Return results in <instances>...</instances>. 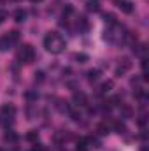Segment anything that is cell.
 Listing matches in <instances>:
<instances>
[{
	"label": "cell",
	"mask_w": 149,
	"mask_h": 151,
	"mask_svg": "<svg viewBox=\"0 0 149 151\" xmlns=\"http://www.w3.org/2000/svg\"><path fill=\"white\" fill-rule=\"evenodd\" d=\"M25 18H27V12H25L23 9H18V11L14 12V19H16L18 23H21V21H25Z\"/></svg>",
	"instance_id": "obj_15"
},
{
	"label": "cell",
	"mask_w": 149,
	"mask_h": 151,
	"mask_svg": "<svg viewBox=\"0 0 149 151\" xmlns=\"http://www.w3.org/2000/svg\"><path fill=\"white\" fill-rule=\"evenodd\" d=\"M65 39L62 37L58 32H49L44 37V47L51 53V55H60L65 49Z\"/></svg>",
	"instance_id": "obj_1"
},
{
	"label": "cell",
	"mask_w": 149,
	"mask_h": 151,
	"mask_svg": "<svg viewBox=\"0 0 149 151\" xmlns=\"http://www.w3.org/2000/svg\"><path fill=\"white\" fill-rule=\"evenodd\" d=\"M27 141H30V142H34V144H35V142L39 141V134L35 132V130L28 132V134H27Z\"/></svg>",
	"instance_id": "obj_16"
},
{
	"label": "cell",
	"mask_w": 149,
	"mask_h": 151,
	"mask_svg": "<svg viewBox=\"0 0 149 151\" xmlns=\"http://www.w3.org/2000/svg\"><path fill=\"white\" fill-rule=\"evenodd\" d=\"M123 30H121V27L116 23V25H109L107 27V30L104 32V39L107 40V42H111V44H117V42H121L123 37H125V34H121Z\"/></svg>",
	"instance_id": "obj_2"
},
{
	"label": "cell",
	"mask_w": 149,
	"mask_h": 151,
	"mask_svg": "<svg viewBox=\"0 0 149 151\" xmlns=\"http://www.w3.org/2000/svg\"><path fill=\"white\" fill-rule=\"evenodd\" d=\"M74 58L79 62V63H84V62H88V55H84V53H77V55H74Z\"/></svg>",
	"instance_id": "obj_18"
},
{
	"label": "cell",
	"mask_w": 149,
	"mask_h": 151,
	"mask_svg": "<svg viewBox=\"0 0 149 151\" xmlns=\"http://www.w3.org/2000/svg\"><path fill=\"white\" fill-rule=\"evenodd\" d=\"M102 18H104V21L107 23V27H109V25H116V23H117V21H116V16H114V14H111V12H105Z\"/></svg>",
	"instance_id": "obj_13"
},
{
	"label": "cell",
	"mask_w": 149,
	"mask_h": 151,
	"mask_svg": "<svg viewBox=\"0 0 149 151\" xmlns=\"http://www.w3.org/2000/svg\"><path fill=\"white\" fill-rule=\"evenodd\" d=\"M77 151H88V146H86V141H81L77 144Z\"/></svg>",
	"instance_id": "obj_21"
},
{
	"label": "cell",
	"mask_w": 149,
	"mask_h": 151,
	"mask_svg": "<svg viewBox=\"0 0 149 151\" xmlns=\"http://www.w3.org/2000/svg\"><path fill=\"white\" fill-rule=\"evenodd\" d=\"M2 114H4V116H11V118H14V114H16L14 106H4V107H2Z\"/></svg>",
	"instance_id": "obj_12"
},
{
	"label": "cell",
	"mask_w": 149,
	"mask_h": 151,
	"mask_svg": "<svg viewBox=\"0 0 149 151\" xmlns=\"http://www.w3.org/2000/svg\"><path fill=\"white\" fill-rule=\"evenodd\" d=\"M32 2H34V4H37V2H42V0H32Z\"/></svg>",
	"instance_id": "obj_25"
},
{
	"label": "cell",
	"mask_w": 149,
	"mask_h": 151,
	"mask_svg": "<svg viewBox=\"0 0 149 151\" xmlns=\"http://www.w3.org/2000/svg\"><path fill=\"white\" fill-rule=\"evenodd\" d=\"M86 9L90 12H98L100 11V0H86Z\"/></svg>",
	"instance_id": "obj_7"
},
{
	"label": "cell",
	"mask_w": 149,
	"mask_h": 151,
	"mask_svg": "<svg viewBox=\"0 0 149 151\" xmlns=\"http://www.w3.org/2000/svg\"><path fill=\"white\" fill-rule=\"evenodd\" d=\"M74 104L77 106V107H84V106H88V97H86L84 93H81V91H79V93L75 91L74 93Z\"/></svg>",
	"instance_id": "obj_5"
},
{
	"label": "cell",
	"mask_w": 149,
	"mask_h": 151,
	"mask_svg": "<svg viewBox=\"0 0 149 151\" xmlns=\"http://www.w3.org/2000/svg\"><path fill=\"white\" fill-rule=\"evenodd\" d=\"M5 39H7V42H9L11 46H14V44L19 40V32H18V30H12V32H9V34L5 35Z\"/></svg>",
	"instance_id": "obj_8"
},
{
	"label": "cell",
	"mask_w": 149,
	"mask_h": 151,
	"mask_svg": "<svg viewBox=\"0 0 149 151\" xmlns=\"http://www.w3.org/2000/svg\"><path fill=\"white\" fill-rule=\"evenodd\" d=\"M5 18H7V12H5V11H0V25L5 21Z\"/></svg>",
	"instance_id": "obj_23"
},
{
	"label": "cell",
	"mask_w": 149,
	"mask_h": 151,
	"mask_svg": "<svg viewBox=\"0 0 149 151\" xmlns=\"http://www.w3.org/2000/svg\"><path fill=\"white\" fill-rule=\"evenodd\" d=\"M114 130H116L119 135H123V134H126V125H125L123 121H114Z\"/></svg>",
	"instance_id": "obj_11"
},
{
	"label": "cell",
	"mask_w": 149,
	"mask_h": 151,
	"mask_svg": "<svg viewBox=\"0 0 149 151\" xmlns=\"http://www.w3.org/2000/svg\"><path fill=\"white\" fill-rule=\"evenodd\" d=\"M27 99H28V100H37L39 93H35V91H28V93H27Z\"/></svg>",
	"instance_id": "obj_20"
},
{
	"label": "cell",
	"mask_w": 149,
	"mask_h": 151,
	"mask_svg": "<svg viewBox=\"0 0 149 151\" xmlns=\"http://www.w3.org/2000/svg\"><path fill=\"white\" fill-rule=\"evenodd\" d=\"M16 139H18V137H16L14 132H7V134H5V141H12V142H14Z\"/></svg>",
	"instance_id": "obj_19"
},
{
	"label": "cell",
	"mask_w": 149,
	"mask_h": 151,
	"mask_svg": "<svg viewBox=\"0 0 149 151\" xmlns=\"http://www.w3.org/2000/svg\"><path fill=\"white\" fill-rule=\"evenodd\" d=\"M18 60L23 63H32L35 60V49L32 44H23L18 51Z\"/></svg>",
	"instance_id": "obj_3"
},
{
	"label": "cell",
	"mask_w": 149,
	"mask_h": 151,
	"mask_svg": "<svg viewBox=\"0 0 149 151\" xmlns=\"http://www.w3.org/2000/svg\"><path fill=\"white\" fill-rule=\"evenodd\" d=\"M88 28H90V21L84 16H79L77 18V30L79 32H88Z\"/></svg>",
	"instance_id": "obj_6"
},
{
	"label": "cell",
	"mask_w": 149,
	"mask_h": 151,
	"mask_svg": "<svg viewBox=\"0 0 149 151\" xmlns=\"http://www.w3.org/2000/svg\"><path fill=\"white\" fill-rule=\"evenodd\" d=\"M97 130H98V134H100V135H105V134H109V127H107L105 123H100V125L97 127Z\"/></svg>",
	"instance_id": "obj_17"
},
{
	"label": "cell",
	"mask_w": 149,
	"mask_h": 151,
	"mask_svg": "<svg viewBox=\"0 0 149 151\" xmlns=\"http://www.w3.org/2000/svg\"><path fill=\"white\" fill-rule=\"evenodd\" d=\"M112 86H114L112 81H105V83H102V86H100V93H109V91L112 90Z\"/></svg>",
	"instance_id": "obj_14"
},
{
	"label": "cell",
	"mask_w": 149,
	"mask_h": 151,
	"mask_svg": "<svg viewBox=\"0 0 149 151\" xmlns=\"http://www.w3.org/2000/svg\"><path fill=\"white\" fill-rule=\"evenodd\" d=\"M32 151H44V148H42L40 144H37V142H35V144H34V148H32Z\"/></svg>",
	"instance_id": "obj_24"
},
{
	"label": "cell",
	"mask_w": 149,
	"mask_h": 151,
	"mask_svg": "<svg viewBox=\"0 0 149 151\" xmlns=\"http://www.w3.org/2000/svg\"><path fill=\"white\" fill-rule=\"evenodd\" d=\"M86 77H88V81H90V83H95V81H98V77H100V70L91 69V70H88V72H86Z\"/></svg>",
	"instance_id": "obj_9"
},
{
	"label": "cell",
	"mask_w": 149,
	"mask_h": 151,
	"mask_svg": "<svg viewBox=\"0 0 149 151\" xmlns=\"http://www.w3.org/2000/svg\"><path fill=\"white\" fill-rule=\"evenodd\" d=\"M128 69H130V62H128V60H123V65L116 69V76H117V77H121V76L128 70Z\"/></svg>",
	"instance_id": "obj_10"
},
{
	"label": "cell",
	"mask_w": 149,
	"mask_h": 151,
	"mask_svg": "<svg viewBox=\"0 0 149 151\" xmlns=\"http://www.w3.org/2000/svg\"><path fill=\"white\" fill-rule=\"evenodd\" d=\"M35 81L42 83V81H44V72H40V70H39V72H35Z\"/></svg>",
	"instance_id": "obj_22"
},
{
	"label": "cell",
	"mask_w": 149,
	"mask_h": 151,
	"mask_svg": "<svg viewBox=\"0 0 149 151\" xmlns=\"http://www.w3.org/2000/svg\"><path fill=\"white\" fill-rule=\"evenodd\" d=\"M0 151H2V150H0Z\"/></svg>",
	"instance_id": "obj_26"
},
{
	"label": "cell",
	"mask_w": 149,
	"mask_h": 151,
	"mask_svg": "<svg viewBox=\"0 0 149 151\" xmlns=\"http://www.w3.org/2000/svg\"><path fill=\"white\" fill-rule=\"evenodd\" d=\"M114 4L125 12V14H132L133 12V4L130 0H114Z\"/></svg>",
	"instance_id": "obj_4"
}]
</instances>
